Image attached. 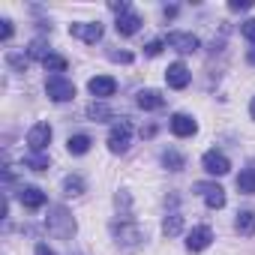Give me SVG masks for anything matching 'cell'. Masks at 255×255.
<instances>
[{
  "instance_id": "6da1fadb",
  "label": "cell",
  "mask_w": 255,
  "mask_h": 255,
  "mask_svg": "<svg viewBox=\"0 0 255 255\" xmlns=\"http://www.w3.org/2000/svg\"><path fill=\"white\" fill-rule=\"evenodd\" d=\"M45 228H48V234L51 237H57V240H69L72 234H75V219H72V213L66 210V207H51L48 210V219H45Z\"/></svg>"
},
{
  "instance_id": "7a4b0ae2",
  "label": "cell",
  "mask_w": 255,
  "mask_h": 255,
  "mask_svg": "<svg viewBox=\"0 0 255 255\" xmlns=\"http://www.w3.org/2000/svg\"><path fill=\"white\" fill-rule=\"evenodd\" d=\"M111 234L117 237V243L123 246V249H138L141 246V240H144V231L132 222V219H114L111 222Z\"/></svg>"
},
{
  "instance_id": "3957f363",
  "label": "cell",
  "mask_w": 255,
  "mask_h": 255,
  "mask_svg": "<svg viewBox=\"0 0 255 255\" xmlns=\"http://www.w3.org/2000/svg\"><path fill=\"white\" fill-rule=\"evenodd\" d=\"M132 141V123L129 120H117L111 126V132H108V150L111 153H123L126 147H129Z\"/></svg>"
},
{
  "instance_id": "277c9868",
  "label": "cell",
  "mask_w": 255,
  "mask_h": 255,
  "mask_svg": "<svg viewBox=\"0 0 255 255\" xmlns=\"http://www.w3.org/2000/svg\"><path fill=\"white\" fill-rule=\"evenodd\" d=\"M45 93H48V99H54V102H69V99L75 96V84H72L69 78H63V75H48Z\"/></svg>"
},
{
  "instance_id": "5b68a950",
  "label": "cell",
  "mask_w": 255,
  "mask_h": 255,
  "mask_svg": "<svg viewBox=\"0 0 255 255\" xmlns=\"http://www.w3.org/2000/svg\"><path fill=\"white\" fill-rule=\"evenodd\" d=\"M201 165H204V171L213 174V177H222V174L231 171V162H228V156H225L222 150H207V153L201 156Z\"/></svg>"
},
{
  "instance_id": "8992f818",
  "label": "cell",
  "mask_w": 255,
  "mask_h": 255,
  "mask_svg": "<svg viewBox=\"0 0 255 255\" xmlns=\"http://www.w3.org/2000/svg\"><path fill=\"white\" fill-rule=\"evenodd\" d=\"M69 33L87 45H96L102 39V24L99 21H81V24H69Z\"/></svg>"
},
{
  "instance_id": "52a82bcc",
  "label": "cell",
  "mask_w": 255,
  "mask_h": 255,
  "mask_svg": "<svg viewBox=\"0 0 255 255\" xmlns=\"http://www.w3.org/2000/svg\"><path fill=\"white\" fill-rule=\"evenodd\" d=\"M195 192L204 198V204H207L210 210L225 207V189H222L219 183H195Z\"/></svg>"
},
{
  "instance_id": "ba28073f",
  "label": "cell",
  "mask_w": 255,
  "mask_h": 255,
  "mask_svg": "<svg viewBox=\"0 0 255 255\" xmlns=\"http://www.w3.org/2000/svg\"><path fill=\"white\" fill-rule=\"evenodd\" d=\"M51 141V126L48 123H36L33 129L27 132V144H30V153H42Z\"/></svg>"
},
{
  "instance_id": "9c48e42d",
  "label": "cell",
  "mask_w": 255,
  "mask_h": 255,
  "mask_svg": "<svg viewBox=\"0 0 255 255\" xmlns=\"http://www.w3.org/2000/svg\"><path fill=\"white\" fill-rule=\"evenodd\" d=\"M165 42L174 48V51H180V54H192V51H198V36H192V33H168L165 36Z\"/></svg>"
},
{
  "instance_id": "30bf717a",
  "label": "cell",
  "mask_w": 255,
  "mask_h": 255,
  "mask_svg": "<svg viewBox=\"0 0 255 255\" xmlns=\"http://www.w3.org/2000/svg\"><path fill=\"white\" fill-rule=\"evenodd\" d=\"M210 240H213V231H210L207 225H198V228H192V231L186 234V249H189V252H201V249L210 246Z\"/></svg>"
},
{
  "instance_id": "8fae6325",
  "label": "cell",
  "mask_w": 255,
  "mask_h": 255,
  "mask_svg": "<svg viewBox=\"0 0 255 255\" xmlns=\"http://www.w3.org/2000/svg\"><path fill=\"white\" fill-rule=\"evenodd\" d=\"M189 69H186V63H171L168 69H165V81H168V87H174V90H183L186 84H189Z\"/></svg>"
},
{
  "instance_id": "7c38bea8",
  "label": "cell",
  "mask_w": 255,
  "mask_h": 255,
  "mask_svg": "<svg viewBox=\"0 0 255 255\" xmlns=\"http://www.w3.org/2000/svg\"><path fill=\"white\" fill-rule=\"evenodd\" d=\"M87 90H90L96 99H108V96H114V90H117V81H114L111 75H96V78H90Z\"/></svg>"
},
{
  "instance_id": "4fadbf2b",
  "label": "cell",
  "mask_w": 255,
  "mask_h": 255,
  "mask_svg": "<svg viewBox=\"0 0 255 255\" xmlns=\"http://www.w3.org/2000/svg\"><path fill=\"white\" fill-rule=\"evenodd\" d=\"M171 132H174L177 138H189V135L198 132V123H195L189 114H174V117H171Z\"/></svg>"
},
{
  "instance_id": "5bb4252c",
  "label": "cell",
  "mask_w": 255,
  "mask_h": 255,
  "mask_svg": "<svg viewBox=\"0 0 255 255\" xmlns=\"http://www.w3.org/2000/svg\"><path fill=\"white\" fill-rule=\"evenodd\" d=\"M18 201L27 207V210H39L45 204V192L39 186H21L18 189Z\"/></svg>"
},
{
  "instance_id": "9a60e30c",
  "label": "cell",
  "mask_w": 255,
  "mask_h": 255,
  "mask_svg": "<svg viewBox=\"0 0 255 255\" xmlns=\"http://www.w3.org/2000/svg\"><path fill=\"white\" fill-rule=\"evenodd\" d=\"M135 102H138L141 111H159V108L165 105V96H162L159 90H138Z\"/></svg>"
},
{
  "instance_id": "2e32d148",
  "label": "cell",
  "mask_w": 255,
  "mask_h": 255,
  "mask_svg": "<svg viewBox=\"0 0 255 255\" xmlns=\"http://www.w3.org/2000/svg\"><path fill=\"white\" fill-rule=\"evenodd\" d=\"M114 27H117L120 36H132V33L141 27V18H138L135 12H123V15H117V24H114Z\"/></svg>"
},
{
  "instance_id": "e0dca14e",
  "label": "cell",
  "mask_w": 255,
  "mask_h": 255,
  "mask_svg": "<svg viewBox=\"0 0 255 255\" xmlns=\"http://www.w3.org/2000/svg\"><path fill=\"white\" fill-rule=\"evenodd\" d=\"M234 228H237L243 237H252V234H255V213H252V210H240L237 219H234Z\"/></svg>"
},
{
  "instance_id": "ac0fdd59",
  "label": "cell",
  "mask_w": 255,
  "mask_h": 255,
  "mask_svg": "<svg viewBox=\"0 0 255 255\" xmlns=\"http://www.w3.org/2000/svg\"><path fill=\"white\" fill-rule=\"evenodd\" d=\"M90 135H84V132H78V135H69V141H66V147H69V153H75V156H84L87 150H90Z\"/></svg>"
},
{
  "instance_id": "d6986e66",
  "label": "cell",
  "mask_w": 255,
  "mask_h": 255,
  "mask_svg": "<svg viewBox=\"0 0 255 255\" xmlns=\"http://www.w3.org/2000/svg\"><path fill=\"white\" fill-rule=\"evenodd\" d=\"M237 189H240L243 195H255V168L240 171V177H237Z\"/></svg>"
},
{
  "instance_id": "ffe728a7",
  "label": "cell",
  "mask_w": 255,
  "mask_h": 255,
  "mask_svg": "<svg viewBox=\"0 0 255 255\" xmlns=\"http://www.w3.org/2000/svg\"><path fill=\"white\" fill-rule=\"evenodd\" d=\"M21 162H24V168H30V171H45L51 159H48L45 153H27V156H24Z\"/></svg>"
},
{
  "instance_id": "44dd1931",
  "label": "cell",
  "mask_w": 255,
  "mask_h": 255,
  "mask_svg": "<svg viewBox=\"0 0 255 255\" xmlns=\"http://www.w3.org/2000/svg\"><path fill=\"white\" fill-rule=\"evenodd\" d=\"M180 228H183V216H180V213H168V216H165V222H162L165 237H177V234H180Z\"/></svg>"
},
{
  "instance_id": "7402d4cb",
  "label": "cell",
  "mask_w": 255,
  "mask_h": 255,
  "mask_svg": "<svg viewBox=\"0 0 255 255\" xmlns=\"http://www.w3.org/2000/svg\"><path fill=\"white\" fill-rule=\"evenodd\" d=\"M42 66H45L48 72H54V75H60V72H66V66H69V60H66V57H60V54H48V57L42 60Z\"/></svg>"
},
{
  "instance_id": "603a6c76",
  "label": "cell",
  "mask_w": 255,
  "mask_h": 255,
  "mask_svg": "<svg viewBox=\"0 0 255 255\" xmlns=\"http://www.w3.org/2000/svg\"><path fill=\"white\" fill-rule=\"evenodd\" d=\"M162 165H165L168 171H180V168L186 165V159H183L177 150H165V153H162Z\"/></svg>"
},
{
  "instance_id": "cb8c5ba5",
  "label": "cell",
  "mask_w": 255,
  "mask_h": 255,
  "mask_svg": "<svg viewBox=\"0 0 255 255\" xmlns=\"http://www.w3.org/2000/svg\"><path fill=\"white\" fill-rule=\"evenodd\" d=\"M51 51H48V42L45 39H33L30 42V48H27V57H33V60H45Z\"/></svg>"
},
{
  "instance_id": "d4e9b609",
  "label": "cell",
  "mask_w": 255,
  "mask_h": 255,
  "mask_svg": "<svg viewBox=\"0 0 255 255\" xmlns=\"http://www.w3.org/2000/svg\"><path fill=\"white\" fill-rule=\"evenodd\" d=\"M87 117H90V120H108V117H114V111L105 108L102 102H90V105H87Z\"/></svg>"
},
{
  "instance_id": "484cf974",
  "label": "cell",
  "mask_w": 255,
  "mask_h": 255,
  "mask_svg": "<svg viewBox=\"0 0 255 255\" xmlns=\"http://www.w3.org/2000/svg\"><path fill=\"white\" fill-rule=\"evenodd\" d=\"M63 192H66V195H81V192H84V180H81L78 174H69V177L63 180Z\"/></svg>"
},
{
  "instance_id": "4316f807",
  "label": "cell",
  "mask_w": 255,
  "mask_h": 255,
  "mask_svg": "<svg viewBox=\"0 0 255 255\" xmlns=\"http://www.w3.org/2000/svg\"><path fill=\"white\" fill-rule=\"evenodd\" d=\"M162 45H165L162 39H153V42H147V48H144V54H147V57H156V54L162 51Z\"/></svg>"
},
{
  "instance_id": "83f0119b",
  "label": "cell",
  "mask_w": 255,
  "mask_h": 255,
  "mask_svg": "<svg viewBox=\"0 0 255 255\" xmlns=\"http://www.w3.org/2000/svg\"><path fill=\"white\" fill-rule=\"evenodd\" d=\"M240 30H243V36H246L249 42H255V18H249V21H243V27H240Z\"/></svg>"
},
{
  "instance_id": "f1b7e54d",
  "label": "cell",
  "mask_w": 255,
  "mask_h": 255,
  "mask_svg": "<svg viewBox=\"0 0 255 255\" xmlns=\"http://www.w3.org/2000/svg\"><path fill=\"white\" fill-rule=\"evenodd\" d=\"M108 57H111L114 63H132V54H129V51H111Z\"/></svg>"
},
{
  "instance_id": "f546056e",
  "label": "cell",
  "mask_w": 255,
  "mask_h": 255,
  "mask_svg": "<svg viewBox=\"0 0 255 255\" xmlns=\"http://www.w3.org/2000/svg\"><path fill=\"white\" fill-rule=\"evenodd\" d=\"M249 6H252V0H231V3H228L231 12H243V9H249Z\"/></svg>"
},
{
  "instance_id": "4dcf8cb0",
  "label": "cell",
  "mask_w": 255,
  "mask_h": 255,
  "mask_svg": "<svg viewBox=\"0 0 255 255\" xmlns=\"http://www.w3.org/2000/svg\"><path fill=\"white\" fill-rule=\"evenodd\" d=\"M6 60H9V66H15V69H27V57H21V54H9Z\"/></svg>"
},
{
  "instance_id": "1f68e13d",
  "label": "cell",
  "mask_w": 255,
  "mask_h": 255,
  "mask_svg": "<svg viewBox=\"0 0 255 255\" xmlns=\"http://www.w3.org/2000/svg\"><path fill=\"white\" fill-rule=\"evenodd\" d=\"M0 24H3V27H0V39L6 42V39L12 36V21H9V18H3V21H0Z\"/></svg>"
},
{
  "instance_id": "d6a6232c",
  "label": "cell",
  "mask_w": 255,
  "mask_h": 255,
  "mask_svg": "<svg viewBox=\"0 0 255 255\" xmlns=\"http://www.w3.org/2000/svg\"><path fill=\"white\" fill-rule=\"evenodd\" d=\"M108 6H111V9H114L117 15H123V12H132V9H129V3H117V0H111Z\"/></svg>"
},
{
  "instance_id": "836d02e7",
  "label": "cell",
  "mask_w": 255,
  "mask_h": 255,
  "mask_svg": "<svg viewBox=\"0 0 255 255\" xmlns=\"http://www.w3.org/2000/svg\"><path fill=\"white\" fill-rule=\"evenodd\" d=\"M36 255H57V252H51L45 243H39V246H36Z\"/></svg>"
},
{
  "instance_id": "e575fe53",
  "label": "cell",
  "mask_w": 255,
  "mask_h": 255,
  "mask_svg": "<svg viewBox=\"0 0 255 255\" xmlns=\"http://www.w3.org/2000/svg\"><path fill=\"white\" fill-rule=\"evenodd\" d=\"M177 15V6H165V18H174Z\"/></svg>"
},
{
  "instance_id": "d590c367",
  "label": "cell",
  "mask_w": 255,
  "mask_h": 255,
  "mask_svg": "<svg viewBox=\"0 0 255 255\" xmlns=\"http://www.w3.org/2000/svg\"><path fill=\"white\" fill-rule=\"evenodd\" d=\"M246 60H249V63H255V48H252V51L246 54Z\"/></svg>"
},
{
  "instance_id": "8d00e7d4",
  "label": "cell",
  "mask_w": 255,
  "mask_h": 255,
  "mask_svg": "<svg viewBox=\"0 0 255 255\" xmlns=\"http://www.w3.org/2000/svg\"><path fill=\"white\" fill-rule=\"evenodd\" d=\"M249 111H252V120H255V99H252V105H249Z\"/></svg>"
}]
</instances>
